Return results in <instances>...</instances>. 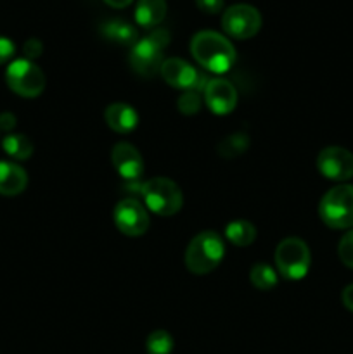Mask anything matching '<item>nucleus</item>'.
<instances>
[{
	"label": "nucleus",
	"mask_w": 353,
	"mask_h": 354,
	"mask_svg": "<svg viewBox=\"0 0 353 354\" xmlns=\"http://www.w3.org/2000/svg\"><path fill=\"white\" fill-rule=\"evenodd\" d=\"M190 54L199 66L217 75L227 73L235 61V48L228 38L210 30L194 35L190 40Z\"/></svg>",
	"instance_id": "nucleus-1"
},
{
	"label": "nucleus",
	"mask_w": 353,
	"mask_h": 354,
	"mask_svg": "<svg viewBox=\"0 0 353 354\" xmlns=\"http://www.w3.org/2000/svg\"><path fill=\"white\" fill-rule=\"evenodd\" d=\"M225 245L217 232H201L189 242L185 251V266L194 275H206L221 263Z\"/></svg>",
	"instance_id": "nucleus-2"
},
{
	"label": "nucleus",
	"mask_w": 353,
	"mask_h": 354,
	"mask_svg": "<svg viewBox=\"0 0 353 354\" xmlns=\"http://www.w3.org/2000/svg\"><path fill=\"white\" fill-rule=\"evenodd\" d=\"M168 30H154L147 37L137 40L130 52V66L142 78H154L165 62L163 50L168 47Z\"/></svg>",
	"instance_id": "nucleus-3"
},
{
	"label": "nucleus",
	"mask_w": 353,
	"mask_h": 354,
	"mask_svg": "<svg viewBox=\"0 0 353 354\" xmlns=\"http://www.w3.org/2000/svg\"><path fill=\"white\" fill-rule=\"evenodd\" d=\"M320 220L334 230L353 227V185L339 183L324 194L318 204Z\"/></svg>",
	"instance_id": "nucleus-4"
},
{
	"label": "nucleus",
	"mask_w": 353,
	"mask_h": 354,
	"mask_svg": "<svg viewBox=\"0 0 353 354\" xmlns=\"http://www.w3.org/2000/svg\"><path fill=\"white\" fill-rule=\"evenodd\" d=\"M141 194L144 203L152 213L159 216H172L179 213L183 204V196L180 187L173 180L165 176H156L141 185Z\"/></svg>",
	"instance_id": "nucleus-5"
},
{
	"label": "nucleus",
	"mask_w": 353,
	"mask_h": 354,
	"mask_svg": "<svg viewBox=\"0 0 353 354\" xmlns=\"http://www.w3.org/2000/svg\"><path fill=\"white\" fill-rule=\"evenodd\" d=\"M311 256L307 242L298 237H287L277 245L275 266L279 275L287 280H301L310 270Z\"/></svg>",
	"instance_id": "nucleus-6"
},
{
	"label": "nucleus",
	"mask_w": 353,
	"mask_h": 354,
	"mask_svg": "<svg viewBox=\"0 0 353 354\" xmlns=\"http://www.w3.org/2000/svg\"><path fill=\"white\" fill-rule=\"evenodd\" d=\"M6 82L14 93L24 99H35L45 88L44 71L28 59H17L10 62L6 71Z\"/></svg>",
	"instance_id": "nucleus-7"
},
{
	"label": "nucleus",
	"mask_w": 353,
	"mask_h": 354,
	"mask_svg": "<svg viewBox=\"0 0 353 354\" xmlns=\"http://www.w3.org/2000/svg\"><path fill=\"white\" fill-rule=\"evenodd\" d=\"M221 28L228 37L248 40L255 37L262 28V14L249 3H235L228 7L221 16Z\"/></svg>",
	"instance_id": "nucleus-8"
},
{
	"label": "nucleus",
	"mask_w": 353,
	"mask_h": 354,
	"mask_svg": "<svg viewBox=\"0 0 353 354\" xmlns=\"http://www.w3.org/2000/svg\"><path fill=\"white\" fill-rule=\"evenodd\" d=\"M317 168L327 180L345 183L353 178V154L338 145L325 147L318 152Z\"/></svg>",
	"instance_id": "nucleus-9"
},
{
	"label": "nucleus",
	"mask_w": 353,
	"mask_h": 354,
	"mask_svg": "<svg viewBox=\"0 0 353 354\" xmlns=\"http://www.w3.org/2000/svg\"><path fill=\"white\" fill-rule=\"evenodd\" d=\"M114 223L121 234L141 237L149 228V214L137 199H123L114 207Z\"/></svg>",
	"instance_id": "nucleus-10"
},
{
	"label": "nucleus",
	"mask_w": 353,
	"mask_h": 354,
	"mask_svg": "<svg viewBox=\"0 0 353 354\" xmlns=\"http://www.w3.org/2000/svg\"><path fill=\"white\" fill-rule=\"evenodd\" d=\"M204 102L208 109L218 116L232 113L237 104V92L230 82L224 78H213L204 88Z\"/></svg>",
	"instance_id": "nucleus-11"
},
{
	"label": "nucleus",
	"mask_w": 353,
	"mask_h": 354,
	"mask_svg": "<svg viewBox=\"0 0 353 354\" xmlns=\"http://www.w3.org/2000/svg\"><path fill=\"white\" fill-rule=\"evenodd\" d=\"M111 161L116 168L118 175L127 182H137L144 173V159L141 152L128 142H120L113 147L111 152Z\"/></svg>",
	"instance_id": "nucleus-12"
},
{
	"label": "nucleus",
	"mask_w": 353,
	"mask_h": 354,
	"mask_svg": "<svg viewBox=\"0 0 353 354\" xmlns=\"http://www.w3.org/2000/svg\"><path fill=\"white\" fill-rule=\"evenodd\" d=\"M159 75L163 76V80H165L170 86H175V88L182 90H192L194 85H196L199 73H197L189 62L183 61V59L170 57L165 59Z\"/></svg>",
	"instance_id": "nucleus-13"
},
{
	"label": "nucleus",
	"mask_w": 353,
	"mask_h": 354,
	"mask_svg": "<svg viewBox=\"0 0 353 354\" xmlns=\"http://www.w3.org/2000/svg\"><path fill=\"white\" fill-rule=\"evenodd\" d=\"M104 120H106L107 127L113 131H116V133H130V131H134L137 128L138 114L128 104L116 102L106 107Z\"/></svg>",
	"instance_id": "nucleus-14"
},
{
	"label": "nucleus",
	"mask_w": 353,
	"mask_h": 354,
	"mask_svg": "<svg viewBox=\"0 0 353 354\" xmlns=\"http://www.w3.org/2000/svg\"><path fill=\"white\" fill-rule=\"evenodd\" d=\"M28 185V175L19 165L0 161V196H19Z\"/></svg>",
	"instance_id": "nucleus-15"
},
{
	"label": "nucleus",
	"mask_w": 353,
	"mask_h": 354,
	"mask_svg": "<svg viewBox=\"0 0 353 354\" xmlns=\"http://www.w3.org/2000/svg\"><path fill=\"white\" fill-rule=\"evenodd\" d=\"M100 35L106 40L114 41L118 45H130V47H134L137 44V30L130 23L118 19V17L100 24Z\"/></svg>",
	"instance_id": "nucleus-16"
},
{
	"label": "nucleus",
	"mask_w": 353,
	"mask_h": 354,
	"mask_svg": "<svg viewBox=\"0 0 353 354\" xmlns=\"http://www.w3.org/2000/svg\"><path fill=\"white\" fill-rule=\"evenodd\" d=\"M166 0H138L135 6V21L142 28H154L165 19Z\"/></svg>",
	"instance_id": "nucleus-17"
},
{
	"label": "nucleus",
	"mask_w": 353,
	"mask_h": 354,
	"mask_svg": "<svg viewBox=\"0 0 353 354\" xmlns=\"http://www.w3.org/2000/svg\"><path fill=\"white\" fill-rule=\"evenodd\" d=\"M225 235L228 241L237 248H248L255 242L256 239V228L251 221L248 220H235L230 221L225 228Z\"/></svg>",
	"instance_id": "nucleus-18"
},
{
	"label": "nucleus",
	"mask_w": 353,
	"mask_h": 354,
	"mask_svg": "<svg viewBox=\"0 0 353 354\" xmlns=\"http://www.w3.org/2000/svg\"><path fill=\"white\" fill-rule=\"evenodd\" d=\"M2 147L6 154L17 161H24L33 154V144L26 135H7L2 140Z\"/></svg>",
	"instance_id": "nucleus-19"
},
{
	"label": "nucleus",
	"mask_w": 353,
	"mask_h": 354,
	"mask_svg": "<svg viewBox=\"0 0 353 354\" xmlns=\"http://www.w3.org/2000/svg\"><path fill=\"white\" fill-rule=\"evenodd\" d=\"M249 147V138L244 133H234L227 135L225 138H221L217 145V151L221 158L225 159H234L237 156L244 154Z\"/></svg>",
	"instance_id": "nucleus-20"
},
{
	"label": "nucleus",
	"mask_w": 353,
	"mask_h": 354,
	"mask_svg": "<svg viewBox=\"0 0 353 354\" xmlns=\"http://www.w3.org/2000/svg\"><path fill=\"white\" fill-rule=\"evenodd\" d=\"M249 279L258 290H272L277 286V272L266 263H256L249 272Z\"/></svg>",
	"instance_id": "nucleus-21"
},
{
	"label": "nucleus",
	"mask_w": 353,
	"mask_h": 354,
	"mask_svg": "<svg viewBox=\"0 0 353 354\" xmlns=\"http://www.w3.org/2000/svg\"><path fill=\"white\" fill-rule=\"evenodd\" d=\"M149 354H170L173 351V339L166 330H154L145 341Z\"/></svg>",
	"instance_id": "nucleus-22"
},
{
	"label": "nucleus",
	"mask_w": 353,
	"mask_h": 354,
	"mask_svg": "<svg viewBox=\"0 0 353 354\" xmlns=\"http://www.w3.org/2000/svg\"><path fill=\"white\" fill-rule=\"evenodd\" d=\"M176 107L182 114L185 116H192V114L199 113L201 109V97L199 93L194 92V90H187L182 95L176 99Z\"/></svg>",
	"instance_id": "nucleus-23"
},
{
	"label": "nucleus",
	"mask_w": 353,
	"mask_h": 354,
	"mask_svg": "<svg viewBox=\"0 0 353 354\" xmlns=\"http://www.w3.org/2000/svg\"><path fill=\"white\" fill-rule=\"evenodd\" d=\"M338 256L343 265L348 266V268H353V230L343 235L341 241H339Z\"/></svg>",
	"instance_id": "nucleus-24"
},
{
	"label": "nucleus",
	"mask_w": 353,
	"mask_h": 354,
	"mask_svg": "<svg viewBox=\"0 0 353 354\" xmlns=\"http://www.w3.org/2000/svg\"><path fill=\"white\" fill-rule=\"evenodd\" d=\"M23 52L24 55H26L28 61H33V59L40 57L42 55V52H44V45H42V41L37 40V38H30V40L24 41Z\"/></svg>",
	"instance_id": "nucleus-25"
},
{
	"label": "nucleus",
	"mask_w": 353,
	"mask_h": 354,
	"mask_svg": "<svg viewBox=\"0 0 353 354\" xmlns=\"http://www.w3.org/2000/svg\"><path fill=\"white\" fill-rule=\"evenodd\" d=\"M196 6L206 14H218L224 9V0H196Z\"/></svg>",
	"instance_id": "nucleus-26"
},
{
	"label": "nucleus",
	"mask_w": 353,
	"mask_h": 354,
	"mask_svg": "<svg viewBox=\"0 0 353 354\" xmlns=\"http://www.w3.org/2000/svg\"><path fill=\"white\" fill-rule=\"evenodd\" d=\"M14 55V44L6 37H0V64L9 61Z\"/></svg>",
	"instance_id": "nucleus-27"
},
{
	"label": "nucleus",
	"mask_w": 353,
	"mask_h": 354,
	"mask_svg": "<svg viewBox=\"0 0 353 354\" xmlns=\"http://www.w3.org/2000/svg\"><path fill=\"white\" fill-rule=\"evenodd\" d=\"M14 127H16V116L12 113L0 114V130L10 131Z\"/></svg>",
	"instance_id": "nucleus-28"
},
{
	"label": "nucleus",
	"mask_w": 353,
	"mask_h": 354,
	"mask_svg": "<svg viewBox=\"0 0 353 354\" xmlns=\"http://www.w3.org/2000/svg\"><path fill=\"white\" fill-rule=\"evenodd\" d=\"M341 301L343 304H345L346 310H350L353 313V283L345 287V290H343L341 294Z\"/></svg>",
	"instance_id": "nucleus-29"
},
{
	"label": "nucleus",
	"mask_w": 353,
	"mask_h": 354,
	"mask_svg": "<svg viewBox=\"0 0 353 354\" xmlns=\"http://www.w3.org/2000/svg\"><path fill=\"white\" fill-rule=\"evenodd\" d=\"M104 2H106L107 6L114 7V9H123V7L130 6V3L134 2V0H104Z\"/></svg>",
	"instance_id": "nucleus-30"
}]
</instances>
